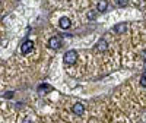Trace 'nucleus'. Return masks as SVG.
<instances>
[{
    "label": "nucleus",
    "instance_id": "f8f14e48",
    "mask_svg": "<svg viewBox=\"0 0 146 123\" xmlns=\"http://www.w3.org/2000/svg\"><path fill=\"white\" fill-rule=\"evenodd\" d=\"M23 123H32V120H31V119H29V117H27V119H25V120H23Z\"/></svg>",
    "mask_w": 146,
    "mask_h": 123
},
{
    "label": "nucleus",
    "instance_id": "1a4fd4ad",
    "mask_svg": "<svg viewBox=\"0 0 146 123\" xmlns=\"http://www.w3.org/2000/svg\"><path fill=\"white\" fill-rule=\"evenodd\" d=\"M42 90H44V91H48V90H51V88H50V87H48V85H41V87L38 88V91L41 92Z\"/></svg>",
    "mask_w": 146,
    "mask_h": 123
},
{
    "label": "nucleus",
    "instance_id": "9b49d317",
    "mask_svg": "<svg viewBox=\"0 0 146 123\" xmlns=\"http://www.w3.org/2000/svg\"><path fill=\"white\" fill-rule=\"evenodd\" d=\"M115 2H117L120 6H124V5L127 3V0H115Z\"/></svg>",
    "mask_w": 146,
    "mask_h": 123
},
{
    "label": "nucleus",
    "instance_id": "9d476101",
    "mask_svg": "<svg viewBox=\"0 0 146 123\" xmlns=\"http://www.w3.org/2000/svg\"><path fill=\"white\" fill-rule=\"evenodd\" d=\"M140 84H142V87H146V76H145V75H142V78H140Z\"/></svg>",
    "mask_w": 146,
    "mask_h": 123
},
{
    "label": "nucleus",
    "instance_id": "20e7f679",
    "mask_svg": "<svg viewBox=\"0 0 146 123\" xmlns=\"http://www.w3.org/2000/svg\"><path fill=\"white\" fill-rule=\"evenodd\" d=\"M58 23H60V28H62V29H67L70 27V19L66 18V16L64 18H60V22Z\"/></svg>",
    "mask_w": 146,
    "mask_h": 123
},
{
    "label": "nucleus",
    "instance_id": "7ed1b4c3",
    "mask_svg": "<svg viewBox=\"0 0 146 123\" xmlns=\"http://www.w3.org/2000/svg\"><path fill=\"white\" fill-rule=\"evenodd\" d=\"M48 47L54 48V50L60 48L62 47V38H60V37H53V38H50V41H48Z\"/></svg>",
    "mask_w": 146,
    "mask_h": 123
},
{
    "label": "nucleus",
    "instance_id": "39448f33",
    "mask_svg": "<svg viewBox=\"0 0 146 123\" xmlns=\"http://www.w3.org/2000/svg\"><path fill=\"white\" fill-rule=\"evenodd\" d=\"M83 112H85V107H83V104L76 103L75 106H73V113H75V114H82Z\"/></svg>",
    "mask_w": 146,
    "mask_h": 123
},
{
    "label": "nucleus",
    "instance_id": "423d86ee",
    "mask_svg": "<svg viewBox=\"0 0 146 123\" xmlns=\"http://www.w3.org/2000/svg\"><path fill=\"white\" fill-rule=\"evenodd\" d=\"M124 31H126V23H118V25L114 27V32L117 34H123Z\"/></svg>",
    "mask_w": 146,
    "mask_h": 123
},
{
    "label": "nucleus",
    "instance_id": "f03ea898",
    "mask_svg": "<svg viewBox=\"0 0 146 123\" xmlns=\"http://www.w3.org/2000/svg\"><path fill=\"white\" fill-rule=\"evenodd\" d=\"M32 48H34V43L29 41V40H27V41H23V43H22V45H21V51H22V54H28V53L32 51Z\"/></svg>",
    "mask_w": 146,
    "mask_h": 123
},
{
    "label": "nucleus",
    "instance_id": "0eeeda50",
    "mask_svg": "<svg viewBox=\"0 0 146 123\" xmlns=\"http://www.w3.org/2000/svg\"><path fill=\"white\" fill-rule=\"evenodd\" d=\"M107 7H108L107 0H100V2H98V10H100V12H105Z\"/></svg>",
    "mask_w": 146,
    "mask_h": 123
},
{
    "label": "nucleus",
    "instance_id": "6e6552de",
    "mask_svg": "<svg viewBox=\"0 0 146 123\" xmlns=\"http://www.w3.org/2000/svg\"><path fill=\"white\" fill-rule=\"evenodd\" d=\"M96 48H98V50H101V51H105V50H107V41H105V40H100L98 44H96Z\"/></svg>",
    "mask_w": 146,
    "mask_h": 123
},
{
    "label": "nucleus",
    "instance_id": "f257e3e1",
    "mask_svg": "<svg viewBox=\"0 0 146 123\" xmlns=\"http://www.w3.org/2000/svg\"><path fill=\"white\" fill-rule=\"evenodd\" d=\"M64 63L66 65H75L76 63V60H78V53L75 51V50H70V51H67L66 54H64Z\"/></svg>",
    "mask_w": 146,
    "mask_h": 123
}]
</instances>
